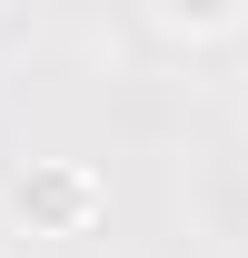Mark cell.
I'll return each instance as SVG.
<instances>
[{"instance_id":"cell-1","label":"cell","mask_w":248,"mask_h":258,"mask_svg":"<svg viewBox=\"0 0 248 258\" xmlns=\"http://www.w3.org/2000/svg\"><path fill=\"white\" fill-rule=\"evenodd\" d=\"M0 209L20 228H80L90 219V179H80V169H20V179L0 189Z\"/></svg>"},{"instance_id":"cell-2","label":"cell","mask_w":248,"mask_h":258,"mask_svg":"<svg viewBox=\"0 0 248 258\" xmlns=\"http://www.w3.org/2000/svg\"><path fill=\"white\" fill-rule=\"evenodd\" d=\"M179 30H218V20H238V0H159Z\"/></svg>"}]
</instances>
